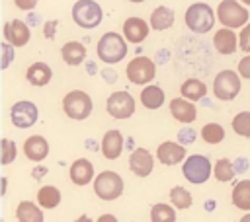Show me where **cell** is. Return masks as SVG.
I'll use <instances>...</instances> for the list:
<instances>
[{"instance_id":"6da1fadb","label":"cell","mask_w":250,"mask_h":222,"mask_svg":"<svg viewBox=\"0 0 250 222\" xmlns=\"http://www.w3.org/2000/svg\"><path fill=\"white\" fill-rule=\"evenodd\" d=\"M127 55V41L115 31L104 33L98 41V56L105 64H117Z\"/></svg>"},{"instance_id":"7a4b0ae2","label":"cell","mask_w":250,"mask_h":222,"mask_svg":"<svg viewBox=\"0 0 250 222\" xmlns=\"http://www.w3.org/2000/svg\"><path fill=\"white\" fill-rule=\"evenodd\" d=\"M184 21H186L189 31H193V33H207L215 25L213 8L209 4H205V2H195V4H191L186 10Z\"/></svg>"},{"instance_id":"3957f363","label":"cell","mask_w":250,"mask_h":222,"mask_svg":"<svg viewBox=\"0 0 250 222\" xmlns=\"http://www.w3.org/2000/svg\"><path fill=\"white\" fill-rule=\"evenodd\" d=\"M102 8L94 0H78L72 6V19L82 29H94L102 21Z\"/></svg>"},{"instance_id":"277c9868","label":"cell","mask_w":250,"mask_h":222,"mask_svg":"<svg viewBox=\"0 0 250 222\" xmlns=\"http://www.w3.org/2000/svg\"><path fill=\"white\" fill-rule=\"evenodd\" d=\"M64 113L74 121H84L92 113V97L82 90H72L62 99Z\"/></svg>"},{"instance_id":"5b68a950","label":"cell","mask_w":250,"mask_h":222,"mask_svg":"<svg viewBox=\"0 0 250 222\" xmlns=\"http://www.w3.org/2000/svg\"><path fill=\"white\" fill-rule=\"evenodd\" d=\"M94 193L102 201H115L123 193V179L115 171H102L94 179Z\"/></svg>"},{"instance_id":"8992f818","label":"cell","mask_w":250,"mask_h":222,"mask_svg":"<svg viewBox=\"0 0 250 222\" xmlns=\"http://www.w3.org/2000/svg\"><path fill=\"white\" fill-rule=\"evenodd\" d=\"M217 18H219L221 25L236 29V27H244L248 23V10L244 6H240L236 0H223L217 8Z\"/></svg>"},{"instance_id":"52a82bcc","label":"cell","mask_w":250,"mask_h":222,"mask_svg":"<svg viewBox=\"0 0 250 222\" xmlns=\"http://www.w3.org/2000/svg\"><path fill=\"white\" fill-rule=\"evenodd\" d=\"M240 92V74L234 70H223L213 80V93L221 101H230Z\"/></svg>"},{"instance_id":"ba28073f","label":"cell","mask_w":250,"mask_h":222,"mask_svg":"<svg viewBox=\"0 0 250 222\" xmlns=\"http://www.w3.org/2000/svg\"><path fill=\"white\" fill-rule=\"evenodd\" d=\"M182 173L189 183H195V185L205 183L211 177V162L207 156H201V154L188 156V160L182 166Z\"/></svg>"},{"instance_id":"9c48e42d","label":"cell","mask_w":250,"mask_h":222,"mask_svg":"<svg viewBox=\"0 0 250 222\" xmlns=\"http://www.w3.org/2000/svg\"><path fill=\"white\" fill-rule=\"evenodd\" d=\"M125 74H127V80L131 84L143 86V84H148L154 78L156 66L148 56H135L133 60H129Z\"/></svg>"},{"instance_id":"30bf717a","label":"cell","mask_w":250,"mask_h":222,"mask_svg":"<svg viewBox=\"0 0 250 222\" xmlns=\"http://www.w3.org/2000/svg\"><path fill=\"white\" fill-rule=\"evenodd\" d=\"M105 109L113 119H129L135 113V99L129 92H113L107 101H105Z\"/></svg>"},{"instance_id":"8fae6325","label":"cell","mask_w":250,"mask_h":222,"mask_svg":"<svg viewBox=\"0 0 250 222\" xmlns=\"http://www.w3.org/2000/svg\"><path fill=\"white\" fill-rule=\"evenodd\" d=\"M10 117H12V123L14 127L18 129H29L37 123V117H39V111H37V105L33 101H16L10 109Z\"/></svg>"},{"instance_id":"7c38bea8","label":"cell","mask_w":250,"mask_h":222,"mask_svg":"<svg viewBox=\"0 0 250 222\" xmlns=\"http://www.w3.org/2000/svg\"><path fill=\"white\" fill-rule=\"evenodd\" d=\"M154 167V158L146 148H137L133 150L131 158H129V169L137 175V177H146L150 175Z\"/></svg>"},{"instance_id":"4fadbf2b","label":"cell","mask_w":250,"mask_h":222,"mask_svg":"<svg viewBox=\"0 0 250 222\" xmlns=\"http://www.w3.org/2000/svg\"><path fill=\"white\" fill-rule=\"evenodd\" d=\"M31 37V31H29V25H25V21L21 19H12L4 25V39L8 43H12L14 47H23L27 45Z\"/></svg>"},{"instance_id":"5bb4252c","label":"cell","mask_w":250,"mask_h":222,"mask_svg":"<svg viewBox=\"0 0 250 222\" xmlns=\"http://www.w3.org/2000/svg\"><path fill=\"white\" fill-rule=\"evenodd\" d=\"M156 158H158V162L164 164V166H176V164H180V162L186 158V148H184L182 144H178V142L166 140V142H162V144L158 146Z\"/></svg>"},{"instance_id":"9a60e30c","label":"cell","mask_w":250,"mask_h":222,"mask_svg":"<svg viewBox=\"0 0 250 222\" xmlns=\"http://www.w3.org/2000/svg\"><path fill=\"white\" fill-rule=\"evenodd\" d=\"M148 27H150V23H146L143 18H135L133 16V18H127L123 21V35L131 43H141V41L146 39Z\"/></svg>"},{"instance_id":"2e32d148","label":"cell","mask_w":250,"mask_h":222,"mask_svg":"<svg viewBox=\"0 0 250 222\" xmlns=\"http://www.w3.org/2000/svg\"><path fill=\"white\" fill-rule=\"evenodd\" d=\"M68 175H70V179H72L74 185H80V187L82 185H88L94 179V166H92L90 160L78 158V160L72 162V166L68 169Z\"/></svg>"},{"instance_id":"e0dca14e","label":"cell","mask_w":250,"mask_h":222,"mask_svg":"<svg viewBox=\"0 0 250 222\" xmlns=\"http://www.w3.org/2000/svg\"><path fill=\"white\" fill-rule=\"evenodd\" d=\"M213 47L221 55H232L238 49V35L230 27H223L213 35Z\"/></svg>"},{"instance_id":"ac0fdd59","label":"cell","mask_w":250,"mask_h":222,"mask_svg":"<svg viewBox=\"0 0 250 222\" xmlns=\"http://www.w3.org/2000/svg\"><path fill=\"white\" fill-rule=\"evenodd\" d=\"M123 152V134L115 129L107 130L102 138V154L107 160H117Z\"/></svg>"},{"instance_id":"d6986e66","label":"cell","mask_w":250,"mask_h":222,"mask_svg":"<svg viewBox=\"0 0 250 222\" xmlns=\"http://www.w3.org/2000/svg\"><path fill=\"white\" fill-rule=\"evenodd\" d=\"M170 113L176 121L180 123H193L197 117V109L193 103H189V99L186 97H176L170 101Z\"/></svg>"},{"instance_id":"ffe728a7","label":"cell","mask_w":250,"mask_h":222,"mask_svg":"<svg viewBox=\"0 0 250 222\" xmlns=\"http://www.w3.org/2000/svg\"><path fill=\"white\" fill-rule=\"evenodd\" d=\"M23 154H25V158L31 160V162H41V160H45L47 154H49V142H47L43 136H39V134L29 136V138L23 142Z\"/></svg>"},{"instance_id":"44dd1931","label":"cell","mask_w":250,"mask_h":222,"mask_svg":"<svg viewBox=\"0 0 250 222\" xmlns=\"http://www.w3.org/2000/svg\"><path fill=\"white\" fill-rule=\"evenodd\" d=\"M51 78H53V70L45 62H33L25 70V80L31 86H47L51 82Z\"/></svg>"},{"instance_id":"7402d4cb","label":"cell","mask_w":250,"mask_h":222,"mask_svg":"<svg viewBox=\"0 0 250 222\" xmlns=\"http://www.w3.org/2000/svg\"><path fill=\"white\" fill-rule=\"evenodd\" d=\"M61 56H62V60H64L68 66H78V64H82L84 58H86V47H84L82 43H78V41H68V43L62 45Z\"/></svg>"},{"instance_id":"603a6c76","label":"cell","mask_w":250,"mask_h":222,"mask_svg":"<svg viewBox=\"0 0 250 222\" xmlns=\"http://www.w3.org/2000/svg\"><path fill=\"white\" fill-rule=\"evenodd\" d=\"M174 25V12L166 6H158L150 14V27L156 31H164Z\"/></svg>"},{"instance_id":"cb8c5ba5","label":"cell","mask_w":250,"mask_h":222,"mask_svg":"<svg viewBox=\"0 0 250 222\" xmlns=\"http://www.w3.org/2000/svg\"><path fill=\"white\" fill-rule=\"evenodd\" d=\"M180 92H182V97L189 99V101H199L201 97H205L207 93V86L197 80V78H188L182 86H180Z\"/></svg>"},{"instance_id":"d4e9b609","label":"cell","mask_w":250,"mask_h":222,"mask_svg":"<svg viewBox=\"0 0 250 222\" xmlns=\"http://www.w3.org/2000/svg\"><path fill=\"white\" fill-rule=\"evenodd\" d=\"M16 218L20 222H43V212L31 201H21L16 208Z\"/></svg>"},{"instance_id":"484cf974","label":"cell","mask_w":250,"mask_h":222,"mask_svg":"<svg viewBox=\"0 0 250 222\" xmlns=\"http://www.w3.org/2000/svg\"><path fill=\"white\" fill-rule=\"evenodd\" d=\"M141 103L146 109H158L164 103V92H162V88H158L154 84H148L146 88H143V92H141Z\"/></svg>"},{"instance_id":"4316f807","label":"cell","mask_w":250,"mask_h":222,"mask_svg":"<svg viewBox=\"0 0 250 222\" xmlns=\"http://www.w3.org/2000/svg\"><path fill=\"white\" fill-rule=\"evenodd\" d=\"M232 204L240 210H250V179H242L234 185Z\"/></svg>"},{"instance_id":"83f0119b","label":"cell","mask_w":250,"mask_h":222,"mask_svg":"<svg viewBox=\"0 0 250 222\" xmlns=\"http://www.w3.org/2000/svg\"><path fill=\"white\" fill-rule=\"evenodd\" d=\"M37 203L43 208H55L61 203V191L57 187H53V185H43L37 191Z\"/></svg>"},{"instance_id":"f1b7e54d","label":"cell","mask_w":250,"mask_h":222,"mask_svg":"<svg viewBox=\"0 0 250 222\" xmlns=\"http://www.w3.org/2000/svg\"><path fill=\"white\" fill-rule=\"evenodd\" d=\"M201 138L207 144H219L225 138V129L219 123H207L201 127Z\"/></svg>"},{"instance_id":"f546056e","label":"cell","mask_w":250,"mask_h":222,"mask_svg":"<svg viewBox=\"0 0 250 222\" xmlns=\"http://www.w3.org/2000/svg\"><path fill=\"white\" fill-rule=\"evenodd\" d=\"M213 173H215V179H217V181L227 183V181H230V179L234 177L236 169L232 167V162H230L229 158H221V160H217V164H215V167H213Z\"/></svg>"},{"instance_id":"4dcf8cb0","label":"cell","mask_w":250,"mask_h":222,"mask_svg":"<svg viewBox=\"0 0 250 222\" xmlns=\"http://www.w3.org/2000/svg\"><path fill=\"white\" fill-rule=\"evenodd\" d=\"M150 220L152 222H174L176 220V210L166 203H158L150 208Z\"/></svg>"},{"instance_id":"1f68e13d","label":"cell","mask_w":250,"mask_h":222,"mask_svg":"<svg viewBox=\"0 0 250 222\" xmlns=\"http://www.w3.org/2000/svg\"><path fill=\"white\" fill-rule=\"evenodd\" d=\"M170 201H172V204L176 206V208H180V210H184V208H189L191 206V193L188 191V189H184V187H172L170 189Z\"/></svg>"},{"instance_id":"d6a6232c","label":"cell","mask_w":250,"mask_h":222,"mask_svg":"<svg viewBox=\"0 0 250 222\" xmlns=\"http://www.w3.org/2000/svg\"><path fill=\"white\" fill-rule=\"evenodd\" d=\"M232 130L238 136L250 138V111H240V113L234 115V119H232Z\"/></svg>"},{"instance_id":"836d02e7","label":"cell","mask_w":250,"mask_h":222,"mask_svg":"<svg viewBox=\"0 0 250 222\" xmlns=\"http://www.w3.org/2000/svg\"><path fill=\"white\" fill-rule=\"evenodd\" d=\"M16 154H18V148H16V142L10 140V138H2V164L8 166L16 160Z\"/></svg>"},{"instance_id":"e575fe53","label":"cell","mask_w":250,"mask_h":222,"mask_svg":"<svg viewBox=\"0 0 250 222\" xmlns=\"http://www.w3.org/2000/svg\"><path fill=\"white\" fill-rule=\"evenodd\" d=\"M238 47L244 51V53H250V23H246L238 35Z\"/></svg>"},{"instance_id":"d590c367","label":"cell","mask_w":250,"mask_h":222,"mask_svg":"<svg viewBox=\"0 0 250 222\" xmlns=\"http://www.w3.org/2000/svg\"><path fill=\"white\" fill-rule=\"evenodd\" d=\"M2 51H4L2 68L6 70V68H8V64L12 62V56H14V45H12V43H8V41H4V43H2Z\"/></svg>"},{"instance_id":"8d00e7d4","label":"cell","mask_w":250,"mask_h":222,"mask_svg":"<svg viewBox=\"0 0 250 222\" xmlns=\"http://www.w3.org/2000/svg\"><path fill=\"white\" fill-rule=\"evenodd\" d=\"M238 74L242 78H248L250 80V55L244 56V58H240V62H238Z\"/></svg>"},{"instance_id":"74e56055","label":"cell","mask_w":250,"mask_h":222,"mask_svg":"<svg viewBox=\"0 0 250 222\" xmlns=\"http://www.w3.org/2000/svg\"><path fill=\"white\" fill-rule=\"evenodd\" d=\"M14 4H16V8H20L23 12H29L37 6V0H14Z\"/></svg>"},{"instance_id":"f35d334b","label":"cell","mask_w":250,"mask_h":222,"mask_svg":"<svg viewBox=\"0 0 250 222\" xmlns=\"http://www.w3.org/2000/svg\"><path fill=\"white\" fill-rule=\"evenodd\" d=\"M193 134H195V132H193L191 129H188V130H182V132H180V138H182V140L191 142V140H193Z\"/></svg>"},{"instance_id":"ab89813d","label":"cell","mask_w":250,"mask_h":222,"mask_svg":"<svg viewBox=\"0 0 250 222\" xmlns=\"http://www.w3.org/2000/svg\"><path fill=\"white\" fill-rule=\"evenodd\" d=\"M6 181H8V179H6V177H2V193H6Z\"/></svg>"},{"instance_id":"60d3db41","label":"cell","mask_w":250,"mask_h":222,"mask_svg":"<svg viewBox=\"0 0 250 222\" xmlns=\"http://www.w3.org/2000/svg\"><path fill=\"white\" fill-rule=\"evenodd\" d=\"M242 222H250V214H246V216H242Z\"/></svg>"},{"instance_id":"b9f144b4","label":"cell","mask_w":250,"mask_h":222,"mask_svg":"<svg viewBox=\"0 0 250 222\" xmlns=\"http://www.w3.org/2000/svg\"><path fill=\"white\" fill-rule=\"evenodd\" d=\"M242 4H246V6H250V0H240Z\"/></svg>"},{"instance_id":"7bdbcfd3","label":"cell","mask_w":250,"mask_h":222,"mask_svg":"<svg viewBox=\"0 0 250 222\" xmlns=\"http://www.w3.org/2000/svg\"><path fill=\"white\" fill-rule=\"evenodd\" d=\"M129 2H135V4H139V2H145V0H129Z\"/></svg>"}]
</instances>
